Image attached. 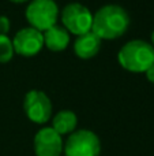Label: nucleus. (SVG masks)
Instances as JSON below:
<instances>
[{"label": "nucleus", "mask_w": 154, "mask_h": 156, "mask_svg": "<svg viewBox=\"0 0 154 156\" xmlns=\"http://www.w3.org/2000/svg\"><path fill=\"white\" fill-rule=\"evenodd\" d=\"M59 7L55 0H32L26 8V19L29 25L40 32L56 25Z\"/></svg>", "instance_id": "nucleus-4"}, {"label": "nucleus", "mask_w": 154, "mask_h": 156, "mask_svg": "<svg viewBox=\"0 0 154 156\" xmlns=\"http://www.w3.org/2000/svg\"><path fill=\"white\" fill-rule=\"evenodd\" d=\"M15 55L12 40L7 34H0V63H7Z\"/></svg>", "instance_id": "nucleus-12"}, {"label": "nucleus", "mask_w": 154, "mask_h": 156, "mask_svg": "<svg viewBox=\"0 0 154 156\" xmlns=\"http://www.w3.org/2000/svg\"><path fill=\"white\" fill-rule=\"evenodd\" d=\"M23 111L33 123L44 125L52 116V103L44 92L33 89L23 99Z\"/></svg>", "instance_id": "nucleus-6"}, {"label": "nucleus", "mask_w": 154, "mask_h": 156, "mask_svg": "<svg viewBox=\"0 0 154 156\" xmlns=\"http://www.w3.org/2000/svg\"><path fill=\"white\" fill-rule=\"evenodd\" d=\"M12 45L15 54L21 56H35L44 48V34L42 32L34 27H23L18 30L12 38Z\"/></svg>", "instance_id": "nucleus-7"}, {"label": "nucleus", "mask_w": 154, "mask_h": 156, "mask_svg": "<svg viewBox=\"0 0 154 156\" xmlns=\"http://www.w3.org/2000/svg\"><path fill=\"white\" fill-rule=\"evenodd\" d=\"M35 156H60L63 154V138L52 126H45L34 136Z\"/></svg>", "instance_id": "nucleus-8"}, {"label": "nucleus", "mask_w": 154, "mask_h": 156, "mask_svg": "<svg viewBox=\"0 0 154 156\" xmlns=\"http://www.w3.org/2000/svg\"><path fill=\"white\" fill-rule=\"evenodd\" d=\"M76 125H78V116L74 111L62 110L52 118V127L59 133L60 136L71 134L75 132Z\"/></svg>", "instance_id": "nucleus-11"}, {"label": "nucleus", "mask_w": 154, "mask_h": 156, "mask_svg": "<svg viewBox=\"0 0 154 156\" xmlns=\"http://www.w3.org/2000/svg\"><path fill=\"white\" fill-rule=\"evenodd\" d=\"M150 43H152V45L154 47V30H153V33H152V41H150Z\"/></svg>", "instance_id": "nucleus-16"}, {"label": "nucleus", "mask_w": 154, "mask_h": 156, "mask_svg": "<svg viewBox=\"0 0 154 156\" xmlns=\"http://www.w3.org/2000/svg\"><path fill=\"white\" fill-rule=\"evenodd\" d=\"M130 27V15L123 7L106 4L93 14L92 32L101 40H115L124 34Z\"/></svg>", "instance_id": "nucleus-1"}, {"label": "nucleus", "mask_w": 154, "mask_h": 156, "mask_svg": "<svg viewBox=\"0 0 154 156\" xmlns=\"http://www.w3.org/2000/svg\"><path fill=\"white\" fill-rule=\"evenodd\" d=\"M10 2L16 3V4H21V3H26V2H29V0H10Z\"/></svg>", "instance_id": "nucleus-15"}, {"label": "nucleus", "mask_w": 154, "mask_h": 156, "mask_svg": "<svg viewBox=\"0 0 154 156\" xmlns=\"http://www.w3.org/2000/svg\"><path fill=\"white\" fill-rule=\"evenodd\" d=\"M10 27H11L10 19L4 15H0V34H7L10 32Z\"/></svg>", "instance_id": "nucleus-13"}, {"label": "nucleus", "mask_w": 154, "mask_h": 156, "mask_svg": "<svg viewBox=\"0 0 154 156\" xmlns=\"http://www.w3.org/2000/svg\"><path fill=\"white\" fill-rule=\"evenodd\" d=\"M44 34V47L53 52L64 51L70 44V33L63 26L53 25L52 27L42 32Z\"/></svg>", "instance_id": "nucleus-10"}, {"label": "nucleus", "mask_w": 154, "mask_h": 156, "mask_svg": "<svg viewBox=\"0 0 154 156\" xmlns=\"http://www.w3.org/2000/svg\"><path fill=\"white\" fill-rule=\"evenodd\" d=\"M101 38L92 30L85 34L76 36L74 41V52L81 59H92L98 54L101 48Z\"/></svg>", "instance_id": "nucleus-9"}, {"label": "nucleus", "mask_w": 154, "mask_h": 156, "mask_svg": "<svg viewBox=\"0 0 154 156\" xmlns=\"http://www.w3.org/2000/svg\"><path fill=\"white\" fill-rule=\"evenodd\" d=\"M145 74H146L147 81H149V82H152V83H154V65L150 66V67L145 71Z\"/></svg>", "instance_id": "nucleus-14"}, {"label": "nucleus", "mask_w": 154, "mask_h": 156, "mask_svg": "<svg viewBox=\"0 0 154 156\" xmlns=\"http://www.w3.org/2000/svg\"><path fill=\"white\" fill-rule=\"evenodd\" d=\"M119 65L131 73H145L154 65V47L145 40H131L117 54Z\"/></svg>", "instance_id": "nucleus-2"}, {"label": "nucleus", "mask_w": 154, "mask_h": 156, "mask_svg": "<svg viewBox=\"0 0 154 156\" xmlns=\"http://www.w3.org/2000/svg\"><path fill=\"white\" fill-rule=\"evenodd\" d=\"M62 23L71 34H85L92 30L93 14L81 3H70L62 10Z\"/></svg>", "instance_id": "nucleus-5"}, {"label": "nucleus", "mask_w": 154, "mask_h": 156, "mask_svg": "<svg viewBox=\"0 0 154 156\" xmlns=\"http://www.w3.org/2000/svg\"><path fill=\"white\" fill-rule=\"evenodd\" d=\"M63 152L65 156H100L101 141L94 132L79 129L68 136Z\"/></svg>", "instance_id": "nucleus-3"}]
</instances>
